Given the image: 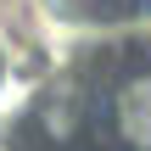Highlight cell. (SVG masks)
<instances>
[{"instance_id":"6da1fadb","label":"cell","mask_w":151,"mask_h":151,"mask_svg":"<svg viewBox=\"0 0 151 151\" xmlns=\"http://www.w3.org/2000/svg\"><path fill=\"white\" fill-rule=\"evenodd\" d=\"M112 134L129 151H151V67L112 90Z\"/></svg>"},{"instance_id":"7a4b0ae2","label":"cell","mask_w":151,"mask_h":151,"mask_svg":"<svg viewBox=\"0 0 151 151\" xmlns=\"http://www.w3.org/2000/svg\"><path fill=\"white\" fill-rule=\"evenodd\" d=\"M73 129H78V123H73V106H67V101H56V106L45 112V134H50V140H67Z\"/></svg>"}]
</instances>
